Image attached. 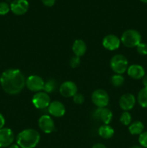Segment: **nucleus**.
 <instances>
[{
	"label": "nucleus",
	"instance_id": "obj_1",
	"mask_svg": "<svg viewBox=\"0 0 147 148\" xmlns=\"http://www.w3.org/2000/svg\"><path fill=\"white\" fill-rule=\"evenodd\" d=\"M25 81L23 74L17 69H7L0 76V85L3 90L10 95L20 93L25 86Z\"/></svg>",
	"mask_w": 147,
	"mask_h": 148
},
{
	"label": "nucleus",
	"instance_id": "obj_2",
	"mask_svg": "<svg viewBox=\"0 0 147 148\" xmlns=\"http://www.w3.org/2000/svg\"><path fill=\"white\" fill-rule=\"evenodd\" d=\"M40 135L33 129H27L20 132L17 136V144L20 148H35L38 145Z\"/></svg>",
	"mask_w": 147,
	"mask_h": 148
},
{
	"label": "nucleus",
	"instance_id": "obj_3",
	"mask_svg": "<svg viewBox=\"0 0 147 148\" xmlns=\"http://www.w3.org/2000/svg\"><path fill=\"white\" fill-rule=\"evenodd\" d=\"M120 41L125 47H136L141 41V35L138 30L134 29H128L121 36Z\"/></svg>",
	"mask_w": 147,
	"mask_h": 148
},
{
	"label": "nucleus",
	"instance_id": "obj_4",
	"mask_svg": "<svg viewBox=\"0 0 147 148\" xmlns=\"http://www.w3.org/2000/svg\"><path fill=\"white\" fill-rule=\"evenodd\" d=\"M128 62L127 58L122 54H116L110 60L112 70L118 75H122L128 69Z\"/></svg>",
	"mask_w": 147,
	"mask_h": 148
},
{
	"label": "nucleus",
	"instance_id": "obj_5",
	"mask_svg": "<svg viewBox=\"0 0 147 148\" xmlns=\"http://www.w3.org/2000/svg\"><path fill=\"white\" fill-rule=\"evenodd\" d=\"M92 101L97 108H104L109 103L110 97L105 90L102 89H97L92 92Z\"/></svg>",
	"mask_w": 147,
	"mask_h": 148
},
{
	"label": "nucleus",
	"instance_id": "obj_6",
	"mask_svg": "<svg viewBox=\"0 0 147 148\" xmlns=\"http://www.w3.org/2000/svg\"><path fill=\"white\" fill-rule=\"evenodd\" d=\"M45 82L41 77L38 75H30L26 79L25 86L32 92H40L43 90Z\"/></svg>",
	"mask_w": 147,
	"mask_h": 148
},
{
	"label": "nucleus",
	"instance_id": "obj_7",
	"mask_svg": "<svg viewBox=\"0 0 147 148\" xmlns=\"http://www.w3.org/2000/svg\"><path fill=\"white\" fill-rule=\"evenodd\" d=\"M33 104L38 109L48 108L50 103V96L46 92H37L33 95L32 99Z\"/></svg>",
	"mask_w": 147,
	"mask_h": 148
},
{
	"label": "nucleus",
	"instance_id": "obj_8",
	"mask_svg": "<svg viewBox=\"0 0 147 148\" xmlns=\"http://www.w3.org/2000/svg\"><path fill=\"white\" fill-rule=\"evenodd\" d=\"M93 116L95 119L99 120L104 124H109L112 119V112L109 108H97L93 113Z\"/></svg>",
	"mask_w": 147,
	"mask_h": 148
},
{
	"label": "nucleus",
	"instance_id": "obj_9",
	"mask_svg": "<svg viewBox=\"0 0 147 148\" xmlns=\"http://www.w3.org/2000/svg\"><path fill=\"white\" fill-rule=\"evenodd\" d=\"M38 126L40 130L46 134H50L55 130V123L48 115H43L39 118Z\"/></svg>",
	"mask_w": 147,
	"mask_h": 148
},
{
	"label": "nucleus",
	"instance_id": "obj_10",
	"mask_svg": "<svg viewBox=\"0 0 147 148\" xmlns=\"http://www.w3.org/2000/svg\"><path fill=\"white\" fill-rule=\"evenodd\" d=\"M77 86L72 81H66L63 82L59 88L60 94L64 98L74 97L77 93Z\"/></svg>",
	"mask_w": 147,
	"mask_h": 148
},
{
	"label": "nucleus",
	"instance_id": "obj_11",
	"mask_svg": "<svg viewBox=\"0 0 147 148\" xmlns=\"http://www.w3.org/2000/svg\"><path fill=\"white\" fill-rule=\"evenodd\" d=\"M29 9V2L27 0H13L10 4V10L16 15L24 14Z\"/></svg>",
	"mask_w": 147,
	"mask_h": 148
},
{
	"label": "nucleus",
	"instance_id": "obj_12",
	"mask_svg": "<svg viewBox=\"0 0 147 148\" xmlns=\"http://www.w3.org/2000/svg\"><path fill=\"white\" fill-rule=\"evenodd\" d=\"M14 140V134L12 130L5 127L0 130V147H10Z\"/></svg>",
	"mask_w": 147,
	"mask_h": 148
},
{
	"label": "nucleus",
	"instance_id": "obj_13",
	"mask_svg": "<svg viewBox=\"0 0 147 148\" xmlns=\"http://www.w3.org/2000/svg\"><path fill=\"white\" fill-rule=\"evenodd\" d=\"M120 39L113 34L108 35L102 40L103 47L109 51L117 50L120 46Z\"/></svg>",
	"mask_w": 147,
	"mask_h": 148
},
{
	"label": "nucleus",
	"instance_id": "obj_14",
	"mask_svg": "<svg viewBox=\"0 0 147 148\" xmlns=\"http://www.w3.org/2000/svg\"><path fill=\"white\" fill-rule=\"evenodd\" d=\"M135 102L136 100L133 94L125 93L123 94L120 98L119 105L124 111H129L135 106Z\"/></svg>",
	"mask_w": 147,
	"mask_h": 148
},
{
	"label": "nucleus",
	"instance_id": "obj_15",
	"mask_svg": "<svg viewBox=\"0 0 147 148\" xmlns=\"http://www.w3.org/2000/svg\"><path fill=\"white\" fill-rule=\"evenodd\" d=\"M48 108L49 114L56 118L62 117L66 113V108H65L64 105L59 101H54L53 102H50Z\"/></svg>",
	"mask_w": 147,
	"mask_h": 148
},
{
	"label": "nucleus",
	"instance_id": "obj_16",
	"mask_svg": "<svg viewBox=\"0 0 147 148\" xmlns=\"http://www.w3.org/2000/svg\"><path fill=\"white\" fill-rule=\"evenodd\" d=\"M127 73L128 76L134 79H142L146 75L144 68L139 64H132L128 66Z\"/></svg>",
	"mask_w": 147,
	"mask_h": 148
},
{
	"label": "nucleus",
	"instance_id": "obj_17",
	"mask_svg": "<svg viewBox=\"0 0 147 148\" xmlns=\"http://www.w3.org/2000/svg\"><path fill=\"white\" fill-rule=\"evenodd\" d=\"M72 51L75 56L79 57L84 56L86 51V44L83 40L77 39L75 40L72 46Z\"/></svg>",
	"mask_w": 147,
	"mask_h": 148
},
{
	"label": "nucleus",
	"instance_id": "obj_18",
	"mask_svg": "<svg viewBox=\"0 0 147 148\" xmlns=\"http://www.w3.org/2000/svg\"><path fill=\"white\" fill-rule=\"evenodd\" d=\"M114 133H115V131L112 129V127H111L108 124L102 125L101 127H99V130H98V134H99V135L102 138L105 139V140L112 138V136L114 135Z\"/></svg>",
	"mask_w": 147,
	"mask_h": 148
},
{
	"label": "nucleus",
	"instance_id": "obj_19",
	"mask_svg": "<svg viewBox=\"0 0 147 148\" xmlns=\"http://www.w3.org/2000/svg\"><path fill=\"white\" fill-rule=\"evenodd\" d=\"M144 125L141 121H135L133 122H131L128 127L129 132L133 135H139L144 132Z\"/></svg>",
	"mask_w": 147,
	"mask_h": 148
},
{
	"label": "nucleus",
	"instance_id": "obj_20",
	"mask_svg": "<svg viewBox=\"0 0 147 148\" xmlns=\"http://www.w3.org/2000/svg\"><path fill=\"white\" fill-rule=\"evenodd\" d=\"M137 101L142 108H147V88H144L138 92Z\"/></svg>",
	"mask_w": 147,
	"mask_h": 148
},
{
	"label": "nucleus",
	"instance_id": "obj_21",
	"mask_svg": "<svg viewBox=\"0 0 147 148\" xmlns=\"http://www.w3.org/2000/svg\"><path fill=\"white\" fill-rule=\"evenodd\" d=\"M56 85H57V82H56V80L53 79H50L45 82L43 90L48 94L54 92L55 90L56 89Z\"/></svg>",
	"mask_w": 147,
	"mask_h": 148
},
{
	"label": "nucleus",
	"instance_id": "obj_22",
	"mask_svg": "<svg viewBox=\"0 0 147 148\" xmlns=\"http://www.w3.org/2000/svg\"><path fill=\"white\" fill-rule=\"evenodd\" d=\"M124 82H125V79L122 75L115 74V75H112L111 77V83L115 88L121 87L124 84Z\"/></svg>",
	"mask_w": 147,
	"mask_h": 148
},
{
	"label": "nucleus",
	"instance_id": "obj_23",
	"mask_svg": "<svg viewBox=\"0 0 147 148\" xmlns=\"http://www.w3.org/2000/svg\"><path fill=\"white\" fill-rule=\"evenodd\" d=\"M120 121L124 126H129L132 121V116L128 111H124L120 117Z\"/></svg>",
	"mask_w": 147,
	"mask_h": 148
},
{
	"label": "nucleus",
	"instance_id": "obj_24",
	"mask_svg": "<svg viewBox=\"0 0 147 148\" xmlns=\"http://www.w3.org/2000/svg\"><path fill=\"white\" fill-rule=\"evenodd\" d=\"M138 143L140 146L147 148V131L143 132L138 137Z\"/></svg>",
	"mask_w": 147,
	"mask_h": 148
},
{
	"label": "nucleus",
	"instance_id": "obj_25",
	"mask_svg": "<svg viewBox=\"0 0 147 148\" xmlns=\"http://www.w3.org/2000/svg\"><path fill=\"white\" fill-rule=\"evenodd\" d=\"M10 11V5L7 2H0V15H5Z\"/></svg>",
	"mask_w": 147,
	"mask_h": 148
},
{
	"label": "nucleus",
	"instance_id": "obj_26",
	"mask_svg": "<svg viewBox=\"0 0 147 148\" xmlns=\"http://www.w3.org/2000/svg\"><path fill=\"white\" fill-rule=\"evenodd\" d=\"M136 50L138 53L142 56L147 55V44L144 43H140L138 46H136Z\"/></svg>",
	"mask_w": 147,
	"mask_h": 148
},
{
	"label": "nucleus",
	"instance_id": "obj_27",
	"mask_svg": "<svg viewBox=\"0 0 147 148\" xmlns=\"http://www.w3.org/2000/svg\"><path fill=\"white\" fill-rule=\"evenodd\" d=\"M80 63H81L80 57H79V56H75V55L74 56H72L71 59H70V62H69L70 66H71L72 68L78 67V66L80 65Z\"/></svg>",
	"mask_w": 147,
	"mask_h": 148
},
{
	"label": "nucleus",
	"instance_id": "obj_28",
	"mask_svg": "<svg viewBox=\"0 0 147 148\" xmlns=\"http://www.w3.org/2000/svg\"><path fill=\"white\" fill-rule=\"evenodd\" d=\"M73 101L77 105H82L84 102V97L82 94L81 93H76L73 97Z\"/></svg>",
	"mask_w": 147,
	"mask_h": 148
},
{
	"label": "nucleus",
	"instance_id": "obj_29",
	"mask_svg": "<svg viewBox=\"0 0 147 148\" xmlns=\"http://www.w3.org/2000/svg\"><path fill=\"white\" fill-rule=\"evenodd\" d=\"M43 4L46 7H53L56 3V0H41Z\"/></svg>",
	"mask_w": 147,
	"mask_h": 148
},
{
	"label": "nucleus",
	"instance_id": "obj_30",
	"mask_svg": "<svg viewBox=\"0 0 147 148\" xmlns=\"http://www.w3.org/2000/svg\"><path fill=\"white\" fill-rule=\"evenodd\" d=\"M4 125H5V119H4V116L0 113V130L4 128Z\"/></svg>",
	"mask_w": 147,
	"mask_h": 148
},
{
	"label": "nucleus",
	"instance_id": "obj_31",
	"mask_svg": "<svg viewBox=\"0 0 147 148\" xmlns=\"http://www.w3.org/2000/svg\"><path fill=\"white\" fill-rule=\"evenodd\" d=\"M92 148H107V147L102 143H97L92 146Z\"/></svg>",
	"mask_w": 147,
	"mask_h": 148
},
{
	"label": "nucleus",
	"instance_id": "obj_32",
	"mask_svg": "<svg viewBox=\"0 0 147 148\" xmlns=\"http://www.w3.org/2000/svg\"><path fill=\"white\" fill-rule=\"evenodd\" d=\"M142 83L145 88H147V75H144V77L142 78Z\"/></svg>",
	"mask_w": 147,
	"mask_h": 148
},
{
	"label": "nucleus",
	"instance_id": "obj_33",
	"mask_svg": "<svg viewBox=\"0 0 147 148\" xmlns=\"http://www.w3.org/2000/svg\"><path fill=\"white\" fill-rule=\"evenodd\" d=\"M9 148H20V147L17 144H12V145H10V147H9Z\"/></svg>",
	"mask_w": 147,
	"mask_h": 148
},
{
	"label": "nucleus",
	"instance_id": "obj_34",
	"mask_svg": "<svg viewBox=\"0 0 147 148\" xmlns=\"http://www.w3.org/2000/svg\"><path fill=\"white\" fill-rule=\"evenodd\" d=\"M130 148H143V147H141V146H140V145H133V146H132V147H131Z\"/></svg>",
	"mask_w": 147,
	"mask_h": 148
},
{
	"label": "nucleus",
	"instance_id": "obj_35",
	"mask_svg": "<svg viewBox=\"0 0 147 148\" xmlns=\"http://www.w3.org/2000/svg\"><path fill=\"white\" fill-rule=\"evenodd\" d=\"M140 1H141L142 2H144V3H146L147 4V0H140Z\"/></svg>",
	"mask_w": 147,
	"mask_h": 148
},
{
	"label": "nucleus",
	"instance_id": "obj_36",
	"mask_svg": "<svg viewBox=\"0 0 147 148\" xmlns=\"http://www.w3.org/2000/svg\"><path fill=\"white\" fill-rule=\"evenodd\" d=\"M0 148H1V147H0Z\"/></svg>",
	"mask_w": 147,
	"mask_h": 148
}]
</instances>
